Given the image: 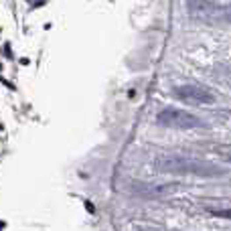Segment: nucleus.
<instances>
[{"label": "nucleus", "instance_id": "1", "mask_svg": "<svg viewBox=\"0 0 231 231\" xmlns=\"http://www.w3.org/2000/svg\"><path fill=\"white\" fill-rule=\"evenodd\" d=\"M154 168L160 174H174V177L188 174V177H203V179H219L227 174V168L215 162L193 158V156H179V154L158 156L154 160Z\"/></svg>", "mask_w": 231, "mask_h": 231}, {"label": "nucleus", "instance_id": "2", "mask_svg": "<svg viewBox=\"0 0 231 231\" xmlns=\"http://www.w3.org/2000/svg\"><path fill=\"white\" fill-rule=\"evenodd\" d=\"M186 12L193 20L209 27H227L229 8L213 0H186Z\"/></svg>", "mask_w": 231, "mask_h": 231}, {"label": "nucleus", "instance_id": "3", "mask_svg": "<svg viewBox=\"0 0 231 231\" xmlns=\"http://www.w3.org/2000/svg\"><path fill=\"white\" fill-rule=\"evenodd\" d=\"M156 122L164 128H172V130H193V128H203L205 122L185 110H174V107H166L156 116Z\"/></svg>", "mask_w": 231, "mask_h": 231}, {"label": "nucleus", "instance_id": "4", "mask_svg": "<svg viewBox=\"0 0 231 231\" xmlns=\"http://www.w3.org/2000/svg\"><path fill=\"white\" fill-rule=\"evenodd\" d=\"M183 186L177 185V183H166V185H152V183H132L130 191L132 195L142 197V199H162V197H168V195H174L179 193Z\"/></svg>", "mask_w": 231, "mask_h": 231}, {"label": "nucleus", "instance_id": "5", "mask_svg": "<svg viewBox=\"0 0 231 231\" xmlns=\"http://www.w3.org/2000/svg\"><path fill=\"white\" fill-rule=\"evenodd\" d=\"M172 95L181 101L186 103H197V105H209V103H215V95L211 89L207 87H201V85H181L177 87Z\"/></svg>", "mask_w": 231, "mask_h": 231}, {"label": "nucleus", "instance_id": "6", "mask_svg": "<svg viewBox=\"0 0 231 231\" xmlns=\"http://www.w3.org/2000/svg\"><path fill=\"white\" fill-rule=\"evenodd\" d=\"M140 231H164V229H158V227H156V229H152V227H146V229H140Z\"/></svg>", "mask_w": 231, "mask_h": 231}]
</instances>
